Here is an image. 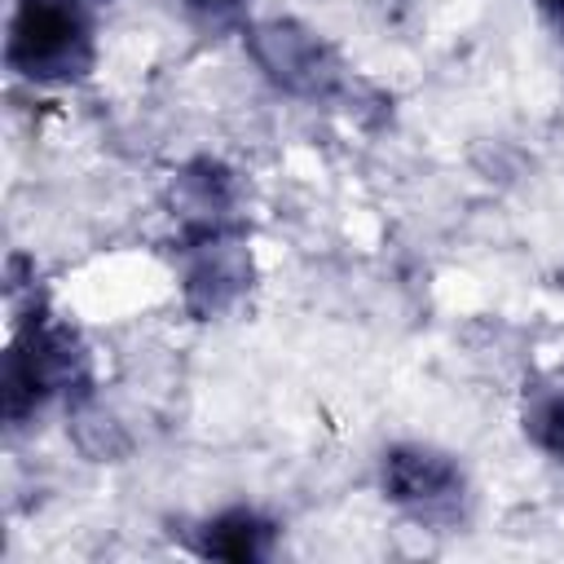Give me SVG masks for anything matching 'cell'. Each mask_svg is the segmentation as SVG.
Masks as SVG:
<instances>
[{
    "label": "cell",
    "instance_id": "cell-1",
    "mask_svg": "<svg viewBox=\"0 0 564 564\" xmlns=\"http://www.w3.org/2000/svg\"><path fill=\"white\" fill-rule=\"evenodd\" d=\"M4 414L9 423H22L35 414L48 397H70L88 388V352L79 335L53 317H31L9 357H4Z\"/></svg>",
    "mask_w": 564,
    "mask_h": 564
},
{
    "label": "cell",
    "instance_id": "cell-2",
    "mask_svg": "<svg viewBox=\"0 0 564 564\" xmlns=\"http://www.w3.org/2000/svg\"><path fill=\"white\" fill-rule=\"evenodd\" d=\"M9 66L35 84H66L93 66V26L79 0H18L4 44Z\"/></svg>",
    "mask_w": 564,
    "mask_h": 564
},
{
    "label": "cell",
    "instance_id": "cell-3",
    "mask_svg": "<svg viewBox=\"0 0 564 564\" xmlns=\"http://www.w3.org/2000/svg\"><path fill=\"white\" fill-rule=\"evenodd\" d=\"M383 494L423 524H449L463 511V467L432 445H397L383 454Z\"/></svg>",
    "mask_w": 564,
    "mask_h": 564
},
{
    "label": "cell",
    "instance_id": "cell-4",
    "mask_svg": "<svg viewBox=\"0 0 564 564\" xmlns=\"http://www.w3.org/2000/svg\"><path fill=\"white\" fill-rule=\"evenodd\" d=\"M251 286V256L229 225L189 229L185 242V304L198 317L225 313Z\"/></svg>",
    "mask_w": 564,
    "mask_h": 564
},
{
    "label": "cell",
    "instance_id": "cell-5",
    "mask_svg": "<svg viewBox=\"0 0 564 564\" xmlns=\"http://www.w3.org/2000/svg\"><path fill=\"white\" fill-rule=\"evenodd\" d=\"M251 53H256L260 70L273 84H282L286 93H304V97L326 93L335 84V70H339L330 48L313 31H304L295 22H264V26H256L251 31Z\"/></svg>",
    "mask_w": 564,
    "mask_h": 564
},
{
    "label": "cell",
    "instance_id": "cell-6",
    "mask_svg": "<svg viewBox=\"0 0 564 564\" xmlns=\"http://www.w3.org/2000/svg\"><path fill=\"white\" fill-rule=\"evenodd\" d=\"M198 551L216 560H234V564H256L273 551V520H264L251 507H229L203 524Z\"/></svg>",
    "mask_w": 564,
    "mask_h": 564
},
{
    "label": "cell",
    "instance_id": "cell-7",
    "mask_svg": "<svg viewBox=\"0 0 564 564\" xmlns=\"http://www.w3.org/2000/svg\"><path fill=\"white\" fill-rule=\"evenodd\" d=\"M524 432L542 454L564 463V375L538 379L524 392Z\"/></svg>",
    "mask_w": 564,
    "mask_h": 564
},
{
    "label": "cell",
    "instance_id": "cell-8",
    "mask_svg": "<svg viewBox=\"0 0 564 564\" xmlns=\"http://www.w3.org/2000/svg\"><path fill=\"white\" fill-rule=\"evenodd\" d=\"M207 26L225 31V26H238L242 22V0H185Z\"/></svg>",
    "mask_w": 564,
    "mask_h": 564
},
{
    "label": "cell",
    "instance_id": "cell-9",
    "mask_svg": "<svg viewBox=\"0 0 564 564\" xmlns=\"http://www.w3.org/2000/svg\"><path fill=\"white\" fill-rule=\"evenodd\" d=\"M542 9H546L551 18H560V22H564V0H542Z\"/></svg>",
    "mask_w": 564,
    "mask_h": 564
}]
</instances>
